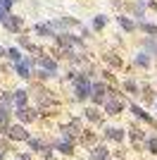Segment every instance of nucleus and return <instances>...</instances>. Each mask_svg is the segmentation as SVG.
<instances>
[{
	"mask_svg": "<svg viewBox=\"0 0 157 160\" xmlns=\"http://www.w3.org/2000/svg\"><path fill=\"white\" fill-rule=\"evenodd\" d=\"M105 110H107L110 115H117L119 110H121V103H119V100H114V98H110L107 103H105Z\"/></svg>",
	"mask_w": 157,
	"mask_h": 160,
	"instance_id": "nucleus-5",
	"label": "nucleus"
},
{
	"mask_svg": "<svg viewBox=\"0 0 157 160\" xmlns=\"http://www.w3.org/2000/svg\"><path fill=\"white\" fill-rule=\"evenodd\" d=\"M140 27H143L145 33H152V36H157V27H155V24H145V22H143Z\"/></svg>",
	"mask_w": 157,
	"mask_h": 160,
	"instance_id": "nucleus-14",
	"label": "nucleus"
},
{
	"mask_svg": "<svg viewBox=\"0 0 157 160\" xmlns=\"http://www.w3.org/2000/svg\"><path fill=\"white\" fill-rule=\"evenodd\" d=\"M150 148H152V151L157 153V139H152V141H150Z\"/></svg>",
	"mask_w": 157,
	"mask_h": 160,
	"instance_id": "nucleus-20",
	"label": "nucleus"
},
{
	"mask_svg": "<svg viewBox=\"0 0 157 160\" xmlns=\"http://www.w3.org/2000/svg\"><path fill=\"white\" fill-rule=\"evenodd\" d=\"M107 132H110V136L114 141H121V136H124V134H121V129H107Z\"/></svg>",
	"mask_w": 157,
	"mask_h": 160,
	"instance_id": "nucleus-15",
	"label": "nucleus"
},
{
	"mask_svg": "<svg viewBox=\"0 0 157 160\" xmlns=\"http://www.w3.org/2000/svg\"><path fill=\"white\" fill-rule=\"evenodd\" d=\"M136 62H138L140 67H148V65H150V58H148V53H140V55L136 58Z\"/></svg>",
	"mask_w": 157,
	"mask_h": 160,
	"instance_id": "nucleus-13",
	"label": "nucleus"
},
{
	"mask_svg": "<svg viewBox=\"0 0 157 160\" xmlns=\"http://www.w3.org/2000/svg\"><path fill=\"white\" fill-rule=\"evenodd\" d=\"M14 69H17V74H19V77L29 79V77H31V58H24V60L14 62Z\"/></svg>",
	"mask_w": 157,
	"mask_h": 160,
	"instance_id": "nucleus-2",
	"label": "nucleus"
},
{
	"mask_svg": "<svg viewBox=\"0 0 157 160\" xmlns=\"http://www.w3.org/2000/svg\"><path fill=\"white\" fill-rule=\"evenodd\" d=\"M2 53H7V50H2V48H0V55H2Z\"/></svg>",
	"mask_w": 157,
	"mask_h": 160,
	"instance_id": "nucleus-22",
	"label": "nucleus"
},
{
	"mask_svg": "<svg viewBox=\"0 0 157 160\" xmlns=\"http://www.w3.org/2000/svg\"><path fill=\"white\" fill-rule=\"evenodd\" d=\"M93 88H95V86L88 81V77H78V79H76V96H78V98L91 96V93H93Z\"/></svg>",
	"mask_w": 157,
	"mask_h": 160,
	"instance_id": "nucleus-1",
	"label": "nucleus"
},
{
	"mask_svg": "<svg viewBox=\"0 0 157 160\" xmlns=\"http://www.w3.org/2000/svg\"><path fill=\"white\" fill-rule=\"evenodd\" d=\"M36 31L43 33V36H52V27H48V24H38V27H36Z\"/></svg>",
	"mask_w": 157,
	"mask_h": 160,
	"instance_id": "nucleus-11",
	"label": "nucleus"
},
{
	"mask_svg": "<svg viewBox=\"0 0 157 160\" xmlns=\"http://www.w3.org/2000/svg\"><path fill=\"white\" fill-rule=\"evenodd\" d=\"M10 136H12V139H19V141H29V134L21 127H10Z\"/></svg>",
	"mask_w": 157,
	"mask_h": 160,
	"instance_id": "nucleus-4",
	"label": "nucleus"
},
{
	"mask_svg": "<svg viewBox=\"0 0 157 160\" xmlns=\"http://www.w3.org/2000/svg\"><path fill=\"white\" fill-rule=\"evenodd\" d=\"M12 2H14V0H0V10H5V12H7V10L12 7Z\"/></svg>",
	"mask_w": 157,
	"mask_h": 160,
	"instance_id": "nucleus-17",
	"label": "nucleus"
},
{
	"mask_svg": "<svg viewBox=\"0 0 157 160\" xmlns=\"http://www.w3.org/2000/svg\"><path fill=\"white\" fill-rule=\"evenodd\" d=\"M59 151H62V153H69V151H72V143L62 141V143H59Z\"/></svg>",
	"mask_w": 157,
	"mask_h": 160,
	"instance_id": "nucleus-18",
	"label": "nucleus"
},
{
	"mask_svg": "<svg viewBox=\"0 0 157 160\" xmlns=\"http://www.w3.org/2000/svg\"><path fill=\"white\" fill-rule=\"evenodd\" d=\"M40 65H43V72H48L50 77L57 72V65H55V60H48V58H43V60H40Z\"/></svg>",
	"mask_w": 157,
	"mask_h": 160,
	"instance_id": "nucleus-6",
	"label": "nucleus"
},
{
	"mask_svg": "<svg viewBox=\"0 0 157 160\" xmlns=\"http://www.w3.org/2000/svg\"><path fill=\"white\" fill-rule=\"evenodd\" d=\"M2 24H5L10 31H19V29H21V19H19V17H14V14H7Z\"/></svg>",
	"mask_w": 157,
	"mask_h": 160,
	"instance_id": "nucleus-3",
	"label": "nucleus"
},
{
	"mask_svg": "<svg viewBox=\"0 0 157 160\" xmlns=\"http://www.w3.org/2000/svg\"><path fill=\"white\" fill-rule=\"evenodd\" d=\"M7 58H10V60H14V62L24 60V58H21V53L17 50V48H10V50H7Z\"/></svg>",
	"mask_w": 157,
	"mask_h": 160,
	"instance_id": "nucleus-10",
	"label": "nucleus"
},
{
	"mask_svg": "<svg viewBox=\"0 0 157 160\" xmlns=\"http://www.w3.org/2000/svg\"><path fill=\"white\" fill-rule=\"evenodd\" d=\"M5 17H7V12H5V10H0V22H5Z\"/></svg>",
	"mask_w": 157,
	"mask_h": 160,
	"instance_id": "nucleus-21",
	"label": "nucleus"
},
{
	"mask_svg": "<svg viewBox=\"0 0 157 160\" xmlns=\"http://www.w3.org/2000/svg\"><path fill=\"white\" fill-rule=\"evenodd\" d=\"M145 48H148L150 53H157V43H148V46H145Z\"/></svg>",
	"mask_w": 157,
	"mask_h": 160,
	"instance_id": "nucleus-19",
	"label": "nucleus"
},
{
	"mask_svg": "<svg viewBox=\"0 0 157 160\" xmlns=\"http://www.w3.org/2000/svg\"><path fill=\"white\" fill-rule=\"evenodd\" d=\"M14 103L19 108H24V103H26V91H14Z\"/></svg>",
	"mask_w": 157,
	"mask_h": 160,
	"instance_id": "nucleus-8",
	"label": "nucleus"
},
{
	"mask_svg": "<svg viewBox=\"0 0 157 160\" xmlns=\"http://www.w3.org/2000/svg\"><path fill=\"white\" fill-rule=\"evenodd\" d=\"M7 117H10V112L5 108H0V124H7Z\"/></svg>",
	"mask_w": 157,
	"mask_h": 160,
	"instance_id": "nucleus-16",
	"label": "nucleus"
},
{
	"mask_svg": "<svg viewBox=\"0 0 157 160\" xmlns=\"http://www.w3.org/2000/svg\"><path fill=\"white\" fill-rule=\"evenodd\" d=\"M17 117H19L21 122H29V120H33L36 115H33V110H26V108H19V110H17Z\"/></svg>",
	"mask_w": 157,
	"mask_h": 160,
	"instance_id": "nucleus-7",
	"label": "nucleus"
},
{
	"mask_svg": "<svg viewBox=\"0 0 157 160\" xmlns=\"http://www.w3.org/2000/svg\"><path fill=\"white\" fill-rule=\"evenodd\" d=\"M119 24H121V27H124V29H126V31H131V29L136 27V24H133V22H131V19H129V17H119Z\"/></svg>",
	"mask_w": 157,
	"mask_h": 160,
	"instance_id": "nucleus-12",
	"label": "nucleus"
},
{
	"mask_svg": "<svg viewBox=\"0 0 157 160\" xmlns=\"http://www.w3.org/2000/svg\"><path fill=\"white\" fill-rule=\"evenodd\" d=\"M105 22H107V17H105V14H98V17H95V19H93V29H102L105 27Z\"/></svg>",
	"mask_w": 157,
	"mask_h": 160,
	"instance_id": "nucleus-9",
	"label": "nucleus"
}]
</instances>
